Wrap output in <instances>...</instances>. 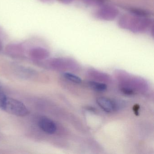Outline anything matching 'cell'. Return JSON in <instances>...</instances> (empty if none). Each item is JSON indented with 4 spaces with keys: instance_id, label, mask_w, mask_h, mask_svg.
Returning a JSON list of instances; mask_svg holds the SVG:
<instances>
[{
    "instance_id": "7a4b0ae2",
    "label": "cell",
    "mask_w": 154,
    "mask_h": 154,
    "mask_svg": "<svg viewBox=\"0 0 154 154\" xmlns=\"http://www.w3.org/2000/svg\"><path fill=\"white\" fill-rule=\"evenodd\" d=\"M0 108L8 113L19 117L26 116L29 113L22 102L7 96Z\"/></svg>"
},
{
    "instance_id": "5b68a950",
    "label": "cell",
    "mask_w": 154,
    "mask_h": 154,
    "mask_svg": "<svg viewBox=\"0 0 154 154\" xmlns=\"http://www.w3.org/2000/svg\"><path fill=\"white\" fill-rule=\"evenodd\" d=\"M98 105L104 111L110 112L116 110V103L114 101L106 97H101L96 100Z\"/></svg>"
},
{
    "instance_id": "3957f363",
    "label": "cell",
    "mask_w": 154,
    "mask_h": 154,
    "mask_svg": "<svg viewBox=\"0 0 154 154\" xmlns=\"http://www.w3.org/2000/svg\"><path fill=\"white\" fill-rule=\"evenodd\" d=\"M119 14V11L113 7L105 6L99 9L95 16L100 19L111 20L114 19Z\"/></svg>"
},
{
    "instance_id": "9c48e42d",
    "label": "cell",
    "mask_w": 154,
    "mask_h": 154,
    "mask_svg": "<svg viewBox=\"0 0 154 154\" xmlns=\"http://www.w3.org/2000/svg\"><path fill=\"white\" fill-rule=\"evenodd\" d=\"M85 3L90 5H100L104 2V0H83Z\"/></svg>"
},
{
    "instance_id": "8992f818",
    "label": "cell",
    "mask_w": 154,
    "mask_h": 154,
    "mask_svg": "<svg viewBox=\"0 0 154 154\" xmlns=\"http://www.w3.org/2000/svg\"><path fill=\"white\" fill-rule=\"evenodd\" d=\"M31 55L32 57L36 59H42L46 58L49 55L48 51L43 48H35L31 51Z\"/></svg>"
},
{
    "instance_id": "277c9868",
    "label": "cell",
    "mask_w": 154,
    "mask_h": 154,
    "mask_svg": "<svg viewBox=\"0 0 154 154\" xmlns=\"http://www.w3.org/2000/svg\"><path fill=\"white\" fill-rule=\"evenodd\" d=\"M38 126L42 131L47 134H54L57 130L56 124L48 118H41L38 122Z\"/></svg>"
},
{
    "instance_id": "30bf717a",
    "label": "cell",
    "mask_w": 154,
    "mask_h": 154,
    "mask_svg": "<svg viewBox=\"0 0 154 154\" xmlns=\"http://www.w3.org/2000/svg\"><path fill=\"white\" fill-rule=\"evenodd\" d=\"M6 97H7V95L5 94L3 91L0 88V108L2 105Z\"/></svg>"
},
{
    "instance_id": "52a82bcc",
    "label": "cell",
    "mask_w": 154,
    "mask_h": 154,
    "mask_svg": "<svg viewBox=\"0 0 154 154\" xmlns=\"http://www.w3.org/2000/svg\"><path fill=\"white\" fill-rule=\"evenodd\" d=\"M88 85L93 90L97 91H104L107 90V85L103 83L90 81L88 82Z\"/></svg>"
},
{
    "instance_id": "7c38bea8",
    "label": "cell",
    "mask_w": 154,
    "mask_h": 154,
    "mask_svg": "<svg viewBox=\"0 0 154 154\" xmlns=\"http://www.w3.org/2000/svg\"><path fill=\"white\" fill-rule=\"evenodd\" d=\"M2 45L1 43L0 42V50L2 49Z\"/></svg>"
},
{
    "instance_id": "ba28073f",
    "label": "cell",
    "mask_w": 154,
    "mask_h": 154,
    "mask_svg": "<svg viewBox=\"0 0 154 154\" xmlns=\"http://www.w3.org/2000/svg\"><path fill=\"white\" fill-rule=\"evenodd\" d=\"M63 76L66 79L72 82L77 84L81 83L82 82V79L80 77L71 73H63Z\"/></svg>"
},
{
    "instance_id": "8fae6325",
    "label": "cell",
    "mask_w": 154,
    "mask_h": 154,
    "mask_svg": "<svg viewBox=\"0 0 154 154\" xmlns=\"http://www.w3.org/2000/svg\"><path fill=\"white\" fill-rule=\"evenodd\" d=\"M61 2H63V3H66V4H68V3L72 2L73 1V0H58Z\"/></svg>"
},
{
    "instance_id": "6da1fadb",
    "label": "cell",
    "mask_w": 154,
    "mask_h": 154,
    "mask_svg": "<svg viewBox=\"0 0 154 154\" xmlns=\"http://www.w3.org/2000/svg\"><path fill=\"white\" fill-rule=\"evenodd\" d=\"M120 26L126 29H128L132 32L138 33L144 31L150 25L148 19L141 17H136L125 16L121 18Z\"/></svg>"
}]
</instances>
